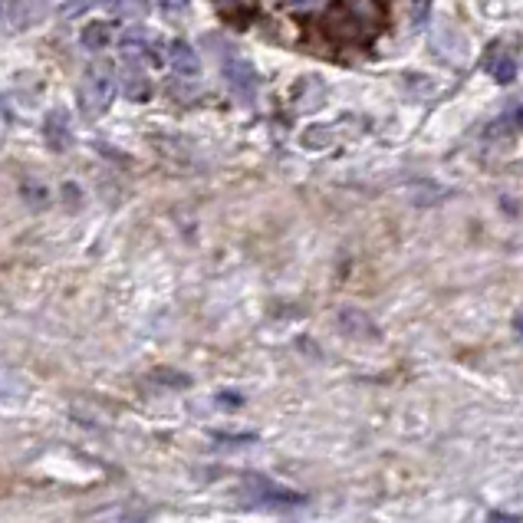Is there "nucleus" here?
Wrapping results in <instances>:
<instances>
[{"label": "nucleus", "mask_w": 523, "mask_h": 523, "mask_svg": "<svg viewBox=\"0 0 523 523\" xmlns=\"http://www.w3.org/2000/svg\"><path fill=\"white\" fill-rule=\"evenodd\" d=\"M116 99V70L106 60L89 63L83 76H79V89H76V102H79V116L86 122H96L102 112L112 106Z\"/></svg>", "instance_id": "nucleus-1"}, {"label": "nucleus", "mask_w": 523, "mask_h": 523, "mask_svg": "<svg viewBox=\"0 0 523 523\" xmlns=\"http://www.w3.org/2000/svg\"><path fill=\"white\" fill-rule=\"evenodd\" d=\"M385 10L379 0H339V7L329 14V33L339 40L369 37L382 27Z\"/></svg>", "instance_id": "nucleus-2"}, {"label": "nucleus", "mask_w": 523, "mask_h": 523, "mask_svg": "<svg viewBox=\"0 0 523 523\" xmlns=\"http://www.w3.org/2000/svg\"><path fill=\"white\" fill-rule=\"evenodd\" d=\"M221 76H224V83H227V89H231V96L237 102H244V106H254L257 89H260V79H257L254 66H250L247 60H241L237 53H224Z\"/></svg>", "instance_id": "nucleus-3"}, {"label": "nucleus", "mask_w": 523, "mask_h": 523, "mask_svg": "<svg viewBox=\"0 0 523 523\" xmlns=\"http://www.w3.org/2000/svg\"><path fill=\"white\" fill-rule=\"evenodd\" d=\"M244 487H247L250 500L260 507H280L283 510V507H303L306 504L303 494L287 491V487H280L277 481H270V477H264V474H247Z\"/></svg>", "instance_id": "nucleus-4"}, {"label": "nucleus", "mask_w": 523, "mask_h": 523, "mask_svg": "<svg viewBox=\"0 0 523 523\" xmlns=\"http://www.w3.org/2000/svg\"><path fill=\"white\" fill-rule=\"evenodd\" d=\"M47 14V0H4L7 27H33Z\"/></svg>", "instance_id": "nucleus-5"}, {"label": "nucleus", "mask_w": 523, "mask_h": 523, "mask_svg": "<svg viewBox=\"0 0 523 523\" xmlns=\"http://www.w3.org/2000/svg\"><path fill=\"white\" fill-rule=\"evenodd\" d=\"M47 145L53 152H66L73 145V122H70V112L66 109H53L47 116Z\"/></svg>", "instance_id": "nucleus-6"}, {"label": "nucleus", "mask_w": 523, "mask_h": 523, "mask_svg": "<svg viewBox=\"0 0 523 523\" xmlns=\"http://www.w3.org/2000/svg\"><path fill=\"white\" fill-rule=\"evenodd\" d=\"M218 14L227 27L244 30L257 20V0H218Z\"/></svg>", "instance_id": "nucleus-7"}, {"label": "nucleus", "mask_w": 523, "mask_h": 523, "mask_svg": "<svg viewBox=\"0 0 523 523\" xmlns=\"http://www.w3.org/2000/svg\"><path fill=\"white\" fill-rule=\"evenodd\" d=\"M168 60H172L175 73H178V76H185V79H191V76H198V73H201V60H198V53L191 50L185 40H175L172 47H168Z\"/></svg>", "instance_id": "nucleus-8"}, {"label": "nucleus", "mask_w": 523, "mask_h": 523, "mask_svg": "<svg viewBox=\"0 0 523 523\" xmlns=\"http://www.w3.org/2000/svg\"><path fill=\"white\" fill-rule=\"evenodd\" d=\"M339 329L349 336H359V339H375V329L369 323V316L366 313H359V310H339Z\"/></svg>", "instance_id": "nucleus-9"}, {"label": "nucleus", "mask_w": 523, "mask_h": 523, "mask_svg": "<svg viewBox=\"0 0 523 523\" xmlns=\"http://www.w3.org/2000/svg\"><path fill=\"white\" fill-rule=\"evenodd\" d=\"M487 73H491L497 83H514L517 79V63H514V56H507V53H494L491 60H487Z\"/></svg>", "instance_id": "nucleus-10"}, {"label": "nucleus", "mask_w": 523, "mask_h": 523, "mask_svg": "<svg viewBox=\"0 0 523 523\" xmlns=\"http://www.w3.org/2000/svg\"><path fill=\"white\" fill-rule=\"evenodd\" d=\"M125 96L135 99V102H142V99H149V96H152L149 79H145L142 70H135L132 63H129V70H125Z\"/></svg>", "instance_id": "nucleus-11"}, {"label": "nucleus", "mask_w": 523, "mask_h": 523, "mask_svg": "<svg viewBox=\"0 0 523 523\" xmlns=\"http://www.w3.org/2000/svg\"><path fill=\"white\" fill-rule=\"evenodd\" d=\"M106 4L122 20H142L149 14V0H106Z\"/></svg>", "instance_id": "nucleus-12"}, {"label": "nucleus", "mask_w": 523, "mask_h": 523, "mask_svg": "<svg viewBox=\"0 0 523 523\" xmlns=\"http://www.w3.org/2000/svg\"><path fill=\"white\" fill-rule=\"evenodd\" d=\"M20 198H24L30 208H43V204L50 201V188L40 185V181H24V185H20Z\"/></svg>", "instance_id": "nucleus-13"}, {"label": "nucleus", "mask_w": 523, "mask_h": 523, "mask_svg": "<svg viewBox=\"0 0 523 523\" xmlns=\"http://www.w3.org/2000/svg\"><path fill=\"white\" fill-rule=\"evenodd\" d=\"M109 40H112V33L106 24H89L83 30V47L86 50H102V47H109Z\"/></svg>", "instance_id": "nucleus-14"}, {"label": "nucleus", "mask_w": 523, "mask_h": 523, "mask_svg": "<svg viewBox=\"0 0 523 523\" xmlns=\"http://www.w3.org/2000/svg\"><path fill=\"white\" fill-rule=\"evenodd\" d=\"M96 4H106V0H66V4L60 7L63 17H79L86 14V10H93Z\"/></svg>", "instance_id": "nucleus-15"}, {"label": "nucleus", "mask_w": 523, "mask_h": 523, "mask_svg": "<svg viewBox=\"0 0 523 523\" xmlns=\"http://www.w3.org/2000/svg\"><path fill=\"white\" fill-rule=\"evenodd\" d=\"M428 10H431V0H415V4H412V24H415V27L425 24V20H428Z\"/></svg>", "instance_id": "nucleus-16"}, {"label": "nucleus", "mask_w": 523, "mask_h": 523, "mask_svg": "<svg viewBox=\"0 0 523 523\" xmlns=\"http://www.w3.org/2000/svg\"><path fill=\"white\" fill-rule=\"evenodd\" d=\"M63 201H66V208H73V204L79 208V201H83V195H79V185H73V181H70V185H63Z\"/></svg>", "instance_id": "nucleus-17"}, {"label": "nucleus", "mask_w": 523, "mask_h": 523, "mask_svg": "<svg viewBox=\"0 0 523 523\" xmlns=\"http://www.w3.org/2000/svg\"><path fill=\"white\" fill-rule=\"evenodd\" d=\"M158 7H162L165 14H185V10H188V0H158Z\"/></svg>", "instance_id": "nucleus-18"}, {"label": "nucleus", "mask_w": 523, "mask_h": 523, "mask_svg": "<svg viewBox=\"0 0 523 523\" xmlns=\"http://www.w3.org/2000/svg\"><path fill=\"white\" fill-rule=\"evenodd\" d=\"M287 7H297V10H310V7H316L320 0H283Z\"/></svg>", "instance_id": "nucleus-19"}, {"label": "nucleus", "mask_w": 523, "mask_h": 523, "mask_svg": "<svg viewBox=\"0 0 523 523\" xmlns=\"http://www.w3.org/2000/svg\"><path fill=\"white\" fill-rule=\"evenodd\" d=\"M221 405H241V395H221Z\"/></svg>", "instance_id": "nucleus-20"}, {"label": "nucleus", "mask_w": 523, "mask_h": 523, "mask_svg": "<svg viewBox=\"0 0 523 523\" xmlns=\"http://www.w3.org/2000/svg\"><path fill=\"white\" fill-rule=\"evenodd\" d=\"M514 326H517V333L523 336V313H517V320H514Z\"/></svg>", "instance_id": "nucleus-21"}, {"label": "nucleus", "mask_w": 523, "mask_h": 523, "mask_svg": "<svg viewBox=\"0 0 523 523\" xmlns=\"http://www.w3.org/2000/svg\"><path fill=\"white\" fill-rule=\"evenodd\" d=\"M517 125H520V129H523V106L517 109Z\"/></svg>", "instance_id": "nucleus-22"}]
</instances>
